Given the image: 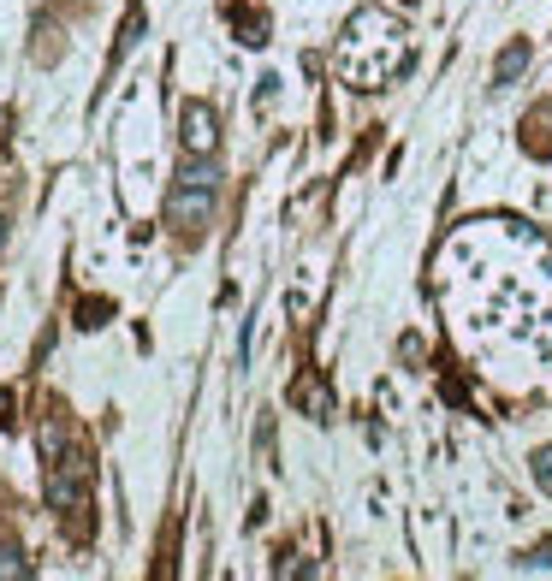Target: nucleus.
Segmentation results:
<instances>
[{
    "instance_id": "1",
    "label": "nucleus",
    "mask_w": 552,
    "mask_h": 581,
    "mask_svg": "<svg viewBox=\"0 0 552 581\" xmlns=\"http://www.w3.org/2000/svg\"><path fill=\"white\" fill-rule=\"evenodd\" d=\"M215 184H191V179H179L172 184V196H167V225L172 232H184V237H196L208 225V214H215Z\"/></svg>"
},
{
    "instance_id": "2",
    "label": "nucleus",
    "mask_w": 552,
    "mask_h": 581,
    "mask_svg": "<svg viewBox=\"0 0 552 581\" xmlns=\"http://www.w3.org/2000/svg\"><path fill=\"white\" fill-rule=\"evenodd\" d=\"M179 143H184V155H215L220 149V119L208 101H184L179 107Z\"/></svg>"
},
{
    "instance_id": "3",
    "label": "nucleus",
    "mask_w": 552,
    "mask_h": 581,
    "mask_svg": "<svg viewBox=\"0 0 552 581\" xmlns=\"http://www.w3.org/2000/svg\"><path fill=\"white\" fill-rule=\"evenodd\" d=\"M84 487H90V469H84L78 451H66V457L54 463V475H48V504H54V511H78Z\"/></svg>"
},
{
    "instance_id": "4",
    "label": "nucleus",
    "mask_w": 552,
    "mask_h": 581,
    "mask_svg": "<svg viewBox=\"0 0 552 581\" xmlns=\"http://www.w3.org/2000/svg\"><path fill=\"white\" fill-rule=\"evenodd\" d=\"M529 60H535V48H529V42H511L505 54H499V66H493V90H505V83H517L523 72H529Z\"/></svg>"
},
{
    "instance_id": "5",
    "label": "nucleus",
    "mask_w": 552,
    "mask_h": 581,
    "mask_svg": "<svg viewBox=\"0 0 552 581\" xmlns=\"http://www.w3.org/2000/svg\"><path fill=\"white\" fill-rule=\"evenodd\" d=\"M292 403H297L304 415H316V422H328V410H333V403H328V386H321L316 374H304V380L292 386Z\"/></svg>"
},
{
    "instance_id": "6",
    "label": "nucleus",
    "mask_w": 552,
    "mask_h": 581,
    "mask_svg": "<svg viewBox=\"0 0 552 581\" xmlns=\"http://www.w3.org/2000/svg\"><path fill=\"white\" fill-rule=\"evenodd\" d=\"M0 581H30V564H24V552L12 540H0Z\"/></svg>"
},
{
    "instance_id": "7",
    "label": "nucleus",
    "mask_w": 552,
    "mask_h": 581,
    "mask_svg": "<svg viewBox=\"0 0 552 581\" xmlns=\"http://www.w3.org/2000/svg\"><path fill=\"white\" fill-rule=\"evenodd\" d=\"M42 457H48V463H60V457H66V427H60L54 415L42 422Z\"/></svg>"
},
{
    "instance_id": "8",
    "label": "nucleus",
    "mask_w": 552,
    "mask_h": 581,
    "mask_svg": "<svg viewBox=\"0 0 552 581\" xmlns=\"http://www.w3.org/2000/svg\"><path fill=\"white\" fill-rule=\"evenodd\" d=\"M529 469H535V481H541V492H552V446H541L529 457Z\"/></svg>"
},
{
    "instance_id": "9",
    "label": "nucleus",
    "mask_w": 552,
    "mask_h": 581,
    "mask_svg": "<svg viewBox=\"0 0 552 581\" xmlns=\"http://www.w3.org/2000/svg\"><path fill=\"white\" fill-rule=\"evenodd\" d=\"M7 422H12V398L0 391V427H7Z\"/></svg>"
},
{
    "instance_id": "10",
    "label": "nucleus",
    "mask_w": 552,
    "mask_h": 581,
    "mask_svg": "<svg viewBox=\"0 0 552 581\" xmlns=\"http://www.w3.org/2000/svg\"><path fill=\"white\" fill-rule=\"evenodd\" d=\"M0 244H7V214H0Z\"/></svg>"
}]
</instances>
